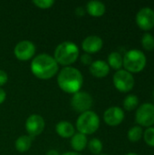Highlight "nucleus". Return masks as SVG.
Wrapping results in <instances>:
<instances>
[{"label": "nucleus", "mask_w": 154, "mask_h": 155, "mask_svg": "<svg viewBox=\"0 0 154 155\" xmlns=\"http://www.w3.org/2000/svg\"><path fill=\"white\" fill-rule=\"evenodd\" d=\"M103 120L109 126H118L124 120V112L119 106H112L105 110Z\"/></svg>", "instance_id": "12"}, {"label": "nucleus", "mask_w": 154, "mask_h": 155, "mask_svg": "<svg viewBox=\"0 0 154 155\" xmlns=\"http://www.w3.org/2000/svg\"><path fill=\"white\" fill-rule=\"evenodd\" d=\"M87 144H88V140L86 138V135L81 133L74 134L71 138V146L75 152L83 151L84 149H85Z\"/></svg>", "instance_id": "17"}, {"label": "nucleus", "mask_w": 154, "mask_h": 155, "mask_svg": "<svg viewBox=\"0 0 154 155\" xmlns=\"http://www.w3.org/2000/svg\"><path fill=\"white\" fill-rule=\"evenodd\" d=\"M31 71L39 79H50L58 72V64L50 54H40L32 60Z\"/></svg>", "instance_id": "1"}, {"label": "nucleus", "mask_w": 154, "mask_h": 155, "mask_svg": "<svg viewBox=\"0 0 154 155\" xmlns=\"http://www.w3.org/2000/svg\"><path fill=\"white\" fill-rule=\"evenodd\" d=\"M46 155H60L59 153L56 151V150H49L47 153H46Z\"/></svg>", "instance_id": "30"}, {"label": "nucleus", "mask_w": 154, "mask_h": 155, "mask_svg": "<svg viewBox=\"0 0 154 155\" xmlns=\"http://www.w3.org/2000/svg\"><path fill=\"white\" fill-rule=\"evenodd\" d=\"M143 136V127L139 126V125H135L132 128H130V130L128 131L127 134V137L128 140L132 143H137L139 142Z\"/></svg>", "instance_id": "21"}, {"label": "nucleus", "mask_w": 154, "mask_h": 155, "mask_svg": "<svg viewBox=\"0 0 154 155\" xmlns=\"http://www.w3.org/2000/svg\"><path fill=\"white\" fill-rule=\"evenodd\" d=\"M86 11L92 16L100 17L104 15V13L106 11V7L103 2L98 1V0H92L87 3Z\"/></svg>", "instance_id": "15"}, {"label": "nucleus", "mask_w": 154, "mask_h": 155, "mask_svg": "<svg viewBox=\"0 0 154 155\" xmlns=\"http://www.w3.org/2000/svg\"><path fill=\"white\" fill-rule=\"evenodd\" d=\"M5 98H6V94H5V92L4 89H2V88L0 87V104H3V103L5 102Z\"/></svg>", "instance_id": "28"}, {"label": "nucleus", "mask_w": 154, "mask_h": 155, "mask_svg": "<svg viewBox=\"0 0 154 155\" xmlns=\"http://www.w3.org/2000/svg\"><path fill=\"white\" fill-rule=\"evenodd\" d=\"M89 70L93 76L98 78H103L108 75L110 72V67L105 61L96 60V61H93V63L89 66Z\"/></svg>", "instance_id": "14"}, {"label": "nucleus", "mask_w": 154, "mask_h": 155, "mask_svg": "<svg viewBox=\"0 0 154 155\" xmlns=\"http://www.w3.org/2000/svg\"><path fill=\"white\" fill-rule=\"evenodd\" d=\"M71 105L74 111L83 114L90 111L93 105V97L87 92L79 91L74 94L71 99Z\"/></svg>", "instance_id": "8"}, {"label": "nucleus", "mask_w": 154, "mask_h": 155, "mask_svg": "<svg viewBox=\"0 0 154 155\" xmlns=\"http://www.w3.org/2000/svg\"><path fill=\"white\" fill-rule=\"evenodd\" d=\"M123 66L131 74H138L144 70L147 64L145 54L140 49H131L124 54Z\"/></svg>", "instance_id": "4"}, {"label": "nucleus", "mask_w": 154, "mask_h": 155, "mask_svg": "<svg viewBox=\"0 0 154 155\" xmlns=\"http://www.w3.org/2000/svg\"><path fill=\"white\" fill-rule=\"evenodd\" d=\"M142 46L146 51H152L154 49V36L151 33H145L141 39Z\"/></svg>", "instance_id": "22"}, {"label": "nucleus", "mask_w": 154, "mask_h": 155, "mask_svg": "<svg viewBox=\"0 0 154 155\" xmlns=\"http://www.w3.org/2000/svg\"><path fill=\"white\" fill-rule=\"evenodd\" d=\"M32 142H33V137L29 135H21L16 139L15 143V149L19 153H25L30 149L32 145Z\"/></svg>", "instance_id": "19"}, {"label": "nucleus", "mask_w": 154, "mask_h": 155, "mask_svg": "<svg viewBox=\"0 0 154 155\" xmlns=\"http://www.w3.org/2000/svg\"><path fill=\"white\" fill-rule=\"evenodd\" d=\"M81 62L82 64H84V65H91V64L93 63V58L89 54H84L81 55Z\"/></svg>", "instance_id": "26"}, {"label": "nucleus", "mask_w": 154, "mask_h": 155, "mask_svg": "<svg viewBox=\"0 0 154 155\" xmlns=\"http://www.w3.org/2000/svg\"><path fill=\"white\" fill-rule=\"evenodd\" d=\"M84 78L82 73L74 67L66 66L61 70L57 77L59 87L69 94H75L80 91Z\"/></svg>", "instance_id": "2"}, {"label": "nucleus", "mask_w": 154, "mask_h": 155, "mask_svg": "<svg viewBox=\"0 0 154 155\" xmlns=\"http://www.w3.org/2000/svg\"><path fill=\"white\" fill-rule=\"evenodd\" d=\"M61 155H82L79 153H76V152H67V153H64Z\"/></svg>", "instance_id": "31"}, {"label": "nucleus", "mask_w": 154, "mask_h": 155, "mask_svg": "<svg viewBox=\"0 0 154 155\" xmlns=\"http://www.w3.org/2000/svg\"><path fill=\"white\" fill-rule=\"evenodd\" d=\"M33 3L39 8L47 9V8H50L54 4V0H34Z\"/></svg>", "instance_id": "25"}, {"label": "nucleus", "mask_w": 154, "mask_h": 155, "mask_svg": "<svg viewBox=\"0 0 154 155\" xmlns=\"http://www.w3.org/2000/svg\"><path fill=\"white\" fill-rule=\"evenodd\" d=\"M14 53L17 59L21 61H27L34 56L35 53V45L31 41L23 40L16 44Z\"/></svg>", "instance_id": "10"}, {"label": "nucleus", "mask_w": 154, "mask_h": 155, "mask_svg": "<svg viewBox=\"0 0 154 155\" xmlns=\"http://www.w3.org/2000/svg\"><path fill=\"white\" fill-rule=\"evenodd\" d=\"M103 45V39L98 35H89L84 38L82 47L86 54H95L99 52Z\"/></svg>", "instance_id": "13"}, {"label": "nucleus", "mask_w": 154, "mask_h": 155, "mask_svg": "<svg viewBox=\"0 0 154 155\" xmlns=\"http://www.w3.org/2000/svg\"><path fill=\"white\" fill-rule=\"evenodd\" d=\"M84 13H85V10H84V8L83 7V6H78L76 9H75V14L77 15H84Z\"/></svg>", "instance_id": "29"}, {"label": "nucleus", "mask_w": 154, "mask_h": 155, "mask_svg": "<svg viewBox=\"0 0 154 155\" xmlns=\"http://www.w3.org/2000/svg\"><path fill=\"white\" fill-rule=\"evenodd\" d=\"M126 155H138L137 153H127Z\"/></svg>", "instance_id": "32"}, {"label": "nucleus", "mask_w": 154, "mask_h": 155, "mask_svg": "<svg viewBox=\"0 0 154 155\" xmlns=\"http://www.w3.org/2000/svg\"><path fill=\"white\" fill-rule=\"evenodd\" d=\"M135 22L143 31H150L154 27V10L145 6L141 8L135 16Z\"/></svg>", "instance_id": "9"}, {"label": "nucleus", "mask_w": 154, "mask_h": 155, "mask_svg": "<svg viewBox=\"0 0 154 155\" xmlns=\"http://www.w3.org/2000/svg\"><path fill=\"white\" fill-rule=\"evenodd\" d=\"M100 126V118L93 111H87L80 114L76 121V128L79 133L87 135L94 134Z\"/></svg>", "instance_id": "5"}, {"label": "nucleus", "mask_w": 154, "mask_h": 155, "mask_svg": "<svg viewBox=\"0 0 154 155\" xmlns=\"http://www.w3.org/2000/svg\"><path fill=\"white\" fill-rule=\"evenodd\" d=\"M114 87L121 93H128L132 91L135 84V80L133 74L124 69L116 71L113 77Z\"/></svg>", "instance_id": "6"}, {"label": "nucleus", "mask_w": 154, "mask_h": 155, "mask_svg": "<svg viewBox=\"0 0 154 155\" xmlns=\"http://www.w3.org/2000/svg\"><path fill=\"white\" fill-rule=\"evenodd\" d=\"M79 57L78 46L70 41H65L57 45L54 50V58L62 65H70L74 64Z\"/></svg>", "instance_id": "3"}, {"label": "nucleus", "mask_w": 154, "mask_h": 155, "mask_svg": "<svg viewBox=\"0 0 154 155\" xmlns=\"http://www.w3.org/2000/svg\"><path fill=\"white\" fill-rule=\"evenodd\" d=\"M123 104V108L126 111L132 112V111H133V110H135V109L138 108V105H139V98L135 94H128L124 98Z\"/></svg>", "instance_id": "20"}, {"label": "nucleus", "mask_w": 154, "mask_h": 155, "mask_svg": "<svg viewBox=\"0 0 154 155\" xmlns=\"http://www.w3.org/2000/svg\"><path fill=\"white\" fill-rule=\"evenodd\" d=\"M45 126L44 118L39 114H31L25 122V129L29 136L34 137L42 134Z\"/></svg>", "instance_id": "11"}, {"label": "nucleus", "mask_w": 154, "mask_h": 155, "mask_svg": "<svg viewBox=\"0 0 154 155\" xmlns=\"http://www.w3.org/2000/svg\"><path fill=\"white\" fill-rule=\"evenodd\" d=\"M8 81V75L4 70H0V86H3Z\"/></svg>", "instance_id": "27"}, {"label": "nucleus", "mask_w": 154, "mask_h": 155, "mask_svg": "<svg viewBox=\"0 0 154 155\" xmlns=\"http://www.w3.org/2000/svg\"><path fill=\"white\" fill-rule=\"evenodd\" d=\"M143 138L148 146L154 148V126L146 128V130L143 131Z\"/></svg>", "instance_id": "24"}, {"label": "nucleus", "mask_w": 154, "mask_h": 155, "mask_svg": "<svg viewBox=\"0 0 154 155\" xmlns=\"http://www.w3.org/2000/svg\"><path fill=\"white\" fill-rule=\"evenodd\" d=\"M135 121L141 127H152L154 125V104L144 103L135 112Z\"/></svg>", "instance_id": "7"}, {"label": "nucleus", "mask_w": 154, "mask_h": 155, "mask_svg": "<svg viewBox=\"0 0 154 155\" xmlns=\"http://www.w3.org/2000/svg\"><path fill=\"white\" fill-rule=\"evenodd\" d=\"M55 131L57 134H59L63 138H70L74 134V125L67 121H61L55 126Z\"/></svg>", "instance_id": "16"}, {"label": "nucleus", "mask_w": 154, "mask_h": 155, "mask_svg": "<svg viewBox=\"0 0 154 155\" xmlns=\"http://www.w3.org/2000/svg\"><path fill=\"white\" fill-rule=\"evenodd\" d=\"M88 148L92 153L100 155L101 152L103 151V143L97 138H93L88 143Z\"/></svg>", "instance_id": "23"}, {"label": "nucleus", "mask_w": 154, "mask_h": 155, "mask_svg": "<svg viewBox=\"0 0 154 155\" xmlns=\"http://www.w3.org/2000/svg\"><path fill=\"white\" fill-rule=\"evenodd\" d=\"M123 57L119 52H112L107 58V64L109 67L118 71L121 70L123 67Z\"/></svg>", "instance_id": "18"}, {"label": "nucleus", "mask_w": 154, "mask_h": 155, "mask_svg": "<svg viewBox=\"0 0 154 155\" xmlns=\"http://www.w3.org/2000/svg\"><path fill=\"white\" fill-rule=\"evenodd\" d=\"M152 95H153V98H154V89H153V92H152Z\"/></svg>", "instance_id": "33"}, {"label": "nucleus", "mask_w": 154, "mask_h": 155, "mask_svg": "<svg viewBox=\"0 0 154 155\" xmlns=\"http://www.w3.org/2000/svg\"><path fill=\"white\" fill-rule=\"evenodd\" d=\"M100 155H107V154H100Z\"/></svg>", "instance_id": "34"}]
</instances>
